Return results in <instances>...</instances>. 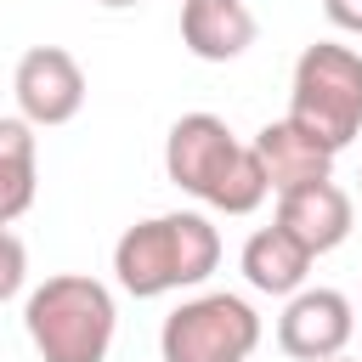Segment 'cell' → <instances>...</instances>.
<instances>
[{
	"instance_id": "5",
	"label": "cell",
	"mask_w": 362,
	"mask_h": 362,
	"mask_svg": "<svg viewBox=\"0 0 362 362\" xmlns=\"http://www.w3.org/2000/svg\"><path fill=\"white\" fill-rule=\"evenodd\" d=\"M260 345V311L243 294H192L158 328L164 362H249Z\"/></svg>"
},
{
	"instance_id": "14",
	"label": "cell",
	"mask_w": 362,
	"mask_h": 362,
	"mask_svg": "<svg viewBox=\"0 0 362 362\" xmlns=\"http://www.w3.org/2000/svg\"><path fill=\"white\" fill-rule=\"evenodd\" d=\"M322 11H328V23H334V28L362 34V0H322Z\"/></svg>"
},
{
	"instance_id": "13",
	"label": "cell",
	"mask_w": 362,
	"mask_h": 362,
	"mask_svg": "<svg viewBox=\"0 0 362 362\" xmlns=\"http://www.w3.org/2000/svg\"><path fill=\"white\" fill-rule=\"evenodd\" d=\"M23 283H28V249H23V238L11 226H0V305L17 300Z\"/></svg>"
},
{
	"instance_id": "6",
	"label": "cell",
	"mask_w": 362,
	"mask_h": 362,
	"mask_svg": "<svg viewBox=\"0 0 362 362\" xmlns=\"http://www.w3.org/2000/svg\"><path fill=\"white\" fill-rule=\"evenodd\" d=\"M11 96L17 119H28L34 130H57L85 107V68L62 45H28L11 68Z\"/></svg>"
},
{
	"instance_id": "2",
	"label": "cell",
	"mask_w": 362,
	"mask_h": 362,
	"mask_svg": "<svg viewBox=\"0 0 362 362\" xmlns=\"http://www.w3.org/2000/svg\"><path fill=\"white\" fill-rule=\"evenodd\" d=\"M221 266V232L198 209H170L147 215L119 232L113 243V277L136 300H158L175 288H198Z\"/></svg>"
},
{
	"instance_id": "8",
	"label": "cell",
	"mask_w": 362,
	"mask_h": 362,
	"mask_svg": "<svg viewBox=\"0 0 362 362\" xmlns=\"http://www.w3.org/2000/svg\"><path fill=\"white\" fill-rule=\"evenodd\" d=\"M351 221H356V209H351V192H345L339 181L294 187V192L277 198V215H272V226H283L311 260L328 255V249H339V243L351 238Z\"/></svg>"
},
{
	"instance_id": "12",
	"label": "cell",
	"mask_w": 362,
	"mask_h": 362,
	"mask_svg": "<svg viewBox=\"0 0 362 362\" xmlns=\"http://www.w3.org/2000/svg\"><path fill=\"white\" fill-rule=\"evenodd\" d=\"M40 187V147L28 119H0V226L28 215Z\"/></svg>"
},
{
	"instance_id": "10",
	"label": "cell",
	"mask_w": 362,
	"mask_h": 362,
	"mask_svg": "<svg viewBox=\"0 0 362 362\" xmlns=\"http://www.w3.org/2000/svg\"><path fill=\"white\" fill-rule=\"evenodd\" d=\"M255 34L260 23L243 0H181V45L198 62H238Z\"/></svg>"
},
{
	"instance_id": "1",
	"label": "cell",
	"mask_w": 362,
	"mask_h": 362,
	"mask_svg": "<svg viewBox=\"0 0 362 362\" xmlns=\"http://www.w3.org/2000/svg\"><path fill=\"white\" fill-rule=\"evenodd\" d=\"M164 175L221 215H255L266 204V170L221 113H181L164 136Z\"/></svg>"
},
{
	"instance_id": "3",
	"label": "cell",
	"mask_w": 362,
	"mask_h": 362,
	"mask_svg": "<svg viewBox=\"0 0 362 362\" xmlns=\"http://www.w3.org/2000/svg\"><path fill=\"white\" fill-rule=\"evenodd\" d=\"M23 328L40 362H107L119 305L107 283L85 272H57L23 300Z\"/></svg>"
},
{
	"instance_id": "11",
	"label": "cell",
	"mask_w": 362,
	"mask_h": 362,
	"mask_svg": "<svg viewBox=\"0 0 362 362\" xmlns=\"http://www.w3.org/2000/svg\"><path fill=\"white\" fill-rule=\"evenodd\" d=\"M238 266H243V283H249L255 294L294 300V294L305 288L311 255H305V249H300V243H294L283 226H260V232H249V243H243Z\"/></svg>"
},
{
	"instance_id": "4",
	"label": "cell",
	"mask_w": 362,
	"mask_h": 362,
	"mask_svg": "<svg viewBox=\"0 0 362 362\" xmlns=\"http://www.w3.org/2000/svg\"><path fill=\"white\" fill-rule=\"evenodd\" d=\"M288 119L334 153L351 147L362 136V51L339 40L305 45L288 79Z\"/></svg>"
},
{
	"instance_id": "16",
	"label": "cell",
	"mask_w": 362,
	"mask_h": 362,
	"mask_svg": "<svg viewBox=\"0 0 362 362\" xmlns=\"http://www.w3.org/2000/svg\"><path fill=\"white\" fill-rule=\"evenodd\" d=\"M334 362H345V356H334Z\"/></svg>"
},
{
	"instance_id": "9",
	"label": "cell",
	"mask_w": 362,
	"mask_h": 362,
	"mask_svg": "<svg viewBox=\"0 0 362 362\" xmlns=\"http://www.w3.org/2000/svg\"><path fill=\"white\" fill-rule=\"evenodd\" d=\"M255 158H260V170H266V187L283 198V192H294V187H311V181H334V147H322L311 130H300L288 113L283 119H272V124H260L255 130Z\"/></svg>"
},
{
	"instance_id": "7",
	"label": "cell",
	"mask_w": 362,
	"mask_h": 362,
	"mask_svg": "<svg viewBox=\"0 0 362 362\" xmlns=\"http://www.w3.org/2000/svg\"><path fill=\"white\" fill-rule=\"evenodd\" d=\"M356 334V311L339 288H300L294 300H283V317H277V345L283 356L294 362H334L345 356Z\"/></svg>"
},
{
	"instance_id": "15",
	"label": "cell",
	"mask_w": 362,
	"mask_h": 362,
	"mask_svg": "<svg viewBox=\"0 0 362 362\" xmlns=\"http://www.w3.org/2000/svg\"><path fill=\"white\" fill-rule=\"evenodd\" d=\"M96 6H113V11H124V6H141V0H96Z\"/></svg>"
}]
</instances>
